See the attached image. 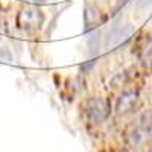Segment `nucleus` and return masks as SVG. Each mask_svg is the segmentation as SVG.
Returning <instances> with one entry per match:
<instances>
[{
	"label": "nucleus",
	"instance_id": "obj_9",
	"mask_svg": "<svg viewBox=\"0 0 152 152\" xmlns=\"http://www.w3.org/2000/svg\"><path fill=\"white\" fill-rule=\"evenodd\" d=\"M151 6H152V0H135L134 2V8L137 11H145Z\"/></svg>",
	"mask_w": 152,
	"mask_h": 152
},
{
	"label": "nucleus",
	"instance_id": "obj_5",
	"mask_svg": "<svg viewBox=\"0 0 152 152\" xmlns=\"http://www.w3.org/2000/svg\"><path fill=\"white\" fill-rule=\"evenodd\" d=\"M100 40H102V32H100V31H91V32H88L87 46H88V49H90V53L91 55H96L99 52Z\"/></svg>",
	"mask_w": 152,
	"mask_h": 152
},
{
	"label": "nucleus",
	"instance_id": "obj_8",
	"mask_svg": "<svg viewBox=\"0 0 152 152\" xmlns=\"http://www.w3.org/2000/svg\"><path fill=\"white\" fill-rule=\"evenodd\" d=\"M94 66H96V59H90V61H85L84 64H81V73H84V75H88L93 69H94Z\"/></svg>",
	"mask_w": 152,
	"mask_h": 152
},
{
	"label": "nucleus",
	"instance_id": "obj_2",
	"mask_svg": "<svg viewBox=\"0 0 152 152\" xmlns=\"http://www.w3.org/2000/svg\"><path fill=\"white\" fill-rule=\"evenodd\" d=\"M134 31L135 29L131 23L122 24V26H114V28H111V31H108V34L105 37V44L120 49L122 46H125L131 40Z\"/></svg>",
	"mask_w": 152,
	"mask_h": 152
},
{
	"label": "nucleus",
	"instance_id": "obj_10",
	"mask_svg": "<svg viewBox=\"0 0 152 152\" xmlns=\"http://www.w3.org/2000/svg\"><path fill=\"white\" fill-rule=\"evenodd\" d=\"M145 66L152 69V46L146 50V53H145Z\"/></svg>",
	"mask_w": 152,
	"mask_h": 152
},
{
	"label": "nucleus",
	"instance_id": "obj_6",
	"mask_svg": "<svg viewBox=\"0 0 152 152\" xmlns=\"http://www.w3.org/2000/svg\"><path fill=\"white\" fill-rule=\"evenodd\" d=\"M84 18H85V28L88 31V28L93 26V23L97 20V11L93 6H87L84 9Z\"/></svg>",
	"mask_w": 152,
	"mask_h": 152
},
{
	"label": "nucleus",
	"instance_id": "obj_7",
	"mask_svg": "<svg viewBox=\"0 0 152 152\" xmlns=\"http://www.w3.org/2000/svg\"><path fill=\"white\" fill-rule=\"evenodd\" d=\"M128 79H129L128 70H123V72L117 73V75L111 79V87H113V88H117V87H120V85H125L126 82H128Z\"/></svg>",
	"mask_w": 152,
	"mask_h": 152
},
{
	"label": "nucleus",
	"instance_id": "obj_11",
	"mask_svg": "<svg viewBox=\"0 0 152 152\" xmlns=\"http://www.w3.org/2000/svg\"><path fill=\"white\" fill-rule=\"evenodd\" d=\"M128 2H129V0H117V9H120L122 6H125Z\"/></svg>",
	"mask_w": 152,
	"mask_h": 152
},
{
	"label": "nucleus",
	"instance_id": "obj_1",
	"mask_svg": "<svg viewBox=\"0 0 152 152\" xmlns=\"http://www.w3.org/2000/svg\"><path fill=\"white\" fill-rule=\"evenodd\" d=\"M85 113H87L88 120H90L91 123L99 125V123L105 122V119L108 117L110 104H108V100L104 99V97H99V96L90 97L85 102Z\"/></svg>",
	"mask_w": 152,
	"mask_h": 152
},
{
	"label": "nucleus",
	"instance_id": "obj_12",
	"mask_svg": "<svg viewBox=\"0 0 152 152\" xmlns=\"http://www.w3.org/2000/svg\"><path fill=\"white\" fill-rule=\"evenodd\" d=\"M35 2H37V0H35ZM38 2H40V3H44V2H46V0H38Z\"/></svg>",
	"mask_w": 152,
	"mask_h": 152
},
{
	"label": "nucleus",
	"instance_id": "obj_4",
	"mask_svg": "<svg viewBox=\"0 0 152 152\" xmlns=\"http://www.w3.org/2000/svg\"><path fill=\"white\" fill-rule=\"evenodd\" d=\"M132 135L135 137L134 142H140L145 137L152 135V111H148L142 116L140 125H138V128L132 132Z\"/></svg>",
	"mask_w": 152,
	"mask_h": 152
},
{
	"label": "nucleus",
	"instance_id": "obj_3",
	"mask_svg": "<svg viewBox=\"0 0 152 152\" xmlns=\"http://www.w3.org/2000/svg\"><path fill=\"white\" fill-rule=\"evenodd\" d=\"M138 104V91L135 90H128L123 91L116 102V111L120 116H125V114H129Z\"/></svg>",
	"mask_w": 152,
	"mask_h": 152
}]
</instances>
